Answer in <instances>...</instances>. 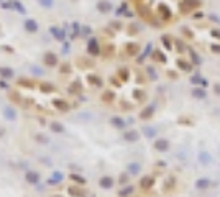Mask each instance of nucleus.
I'll return each instance as SVG.
<instances>
[{
	"label": "nucleus",
	"instance_id": "obj_25",
	"mask_svg": "<svg viewBox=\"0 0 220 197\" xmlns=\"http://www.w3.org/2000/svg\"><path fill=\"white\" fill-rule=\"evenodd\" d=\"M118 181H120V184H125V182L128 181V176H127V174H122L120 179H118Z\"/></svg>",
	"mask_w": 220,
	"mask_h": 197
},
{
	"label": "nucleus",
	"instance_id": "obj_2",
	"mask_svg": "<svg viewBox=\"0 0 220 197\" xmlns=\"http://www.w3.org/2000/svg\"><path fill=\"white\" fill-rule=\"evenodd\" d=\"M53 105H54V109H58L59 112H67V110L71 109L69 104H67L64 99H54V100H53Z\"/></svg>",
	"mask_w": 220,
	"mask_h": 197
},
{
	"label": "nucleus",
	"instance_id": "obj_3",
	"mask_svg": "<svg viewBox=\"0 0 220 197\" xmlns=\"http://www.w3.org/2000/svg\"><path fill=\"white\" fill-rule=\"evenodd\" d=\"M113 184H115V181H113V177H110V176H104V177L99 179V186L102 189H112Z\"/></svg>",
	"mask_w": 220,
	"mask_h": 197
},
{
	"label": "nucleus",
	"instance_id": "obj_1",
	"mask_svg": "<svg viewBox=\"0 0 220 197\" xmlns=\"http://www.w3.org/2000/svg\"><path fill=\"white\" fill-rule=\"evenodd\" d=\"M62 179H64V174H62L61 171H56V172H53V176H51L50 179H46V184L48 186H56V184H59Z\"/></svg>",
	"mask_w": 220,
	"mask_h": 197
},
{
	"label": "nucleus",
	"instance_id": "obj_26",
	"mask_svg": "<svg viewBox=\"0 0 220 197\" xmlns=\"http://www.w3.org/2000/svg\"><path fill=\"white\" fill-rule=\"evenodd\" d=\"M2 135H4V130H0V136H2Z\"/></svg>",
	"mask_w": 220,
	"mask_h": 197
},
{
	"label": "nucleus",
	"instance_id": "obj_24",
	"mask_svg": "<svg viewBox=\"0 0 220 197\" xmlns=\"http://www.w3.org/2000/svg\"><path fill=\"white\" fill-rule=\"evenodd\" d=\"M113 99V94L112 92H107V94H104V100L105 102H110Z\"/></svg>",
	"mask_w": 220,
	"mask_h": 197
},
{
	"label": "nucleus",
	"instance_id": "obj_4",
	"mask_svg": "<svg viewBox=\"0 0 220 197\" xmlns=\"http://www.w3.org/2000/svg\"><path fill=\"white\" fill-rule=\"evenodd\" d=\"M123 140H127V141H130V143H135L140 140V133H138L137 130H127L123 133Z\"/></svg>",
	"mask_w": 220,
	"mask_h": 197
},
{
	"label": "nucleus",
	"instance_id": "obj_11",
	"mask_svg": "<svg viewBox=\"0 0 220 197\" xmlns=\"http://www.w3.org/2000/svg\"><path fill=\"white\" fill-rule=\"evenodd\" d=\"M143 133H145L146 138H154V136H156V130L151 128V126H145V128H143Z\"/></svg>",
	"mask_w": 220,
	"mask_h": 197
},
{
	"label": "nucleus",
	"instance_id": "obj_22",
	"mask_svg": "<svg viewBox=\"0 0 220 197\" xmlns=\"http://www.w3.org/2000/svg\"><path fill=\"white\" fill-rule=\"evenodd\" d=\"M20 85H25L26 89H31V87H33V82H30V80L23 79V80H20Z\"/></svg>",
	"mask_w": 220,
	"mask_h": 197
},
{
	"label": "nucleus",
	"instance_id": "obj_13",
	"mask_svg": "<svg viewBox=\"0 0 220 197\" xmlns=\"http://www.w3.org/2000/svg\"><path fill=\"white\" fill-rule=\"evenodd\" d=\"M51 130H53L54 133H62V131H64V126L58 122H53L51 123Z\"/></svg>",
	"mask_w": 220,
	"mask_h": 197
},
{
	"label": "nucleus",
	"instance_id": "obj_12",
	"mask_svg": "<svg viewBox=\"0 0 220 197\" xmlns=\"http://www.w3.org/2000/svg\"><path fill=\"white\" fill-rule=\"evenodd\" d=\"M199 161H200V163H205V164H209V163L212 161V158H210V155H209L207 151H202V153L199 155Z\"/></svg>",
	"mask_w": 220,
	"mask_h": 197
},
{
	"label": "nucleus",
	"instance_id": "obj_17",
	"mask_svg": "<svg viewBox=\"0 0 220 197\" xmlns=\"http://www.w3.org/2000/svg\"><path fill=\"white\" fill-rule=\"evenodd\" d=\"M71 179L74 182H77V184H86V179L82 176H79V174H71Z\"/></svg>",
	"mask_w": 220,
	"mask_h": 197
},
{
	"label": "nucleus",
	"instance_id": "obj_20",
	"mask_svg": "<svg viewBox=\"0 0 220 197\" xmlns=\"http://www.w3.org/2000/svg\"><path fill=\"white\" fill-rule=\"evenodd\" d=\"M36 140L40 143H48L50 141V138H48V136H45V135H36Z\"/></svg>",
	"mask_w": 220,
	"mask_h": 197
},
{
	"label": "nucleus",
	"instance_id": "obj_14",
	"mask_svg": "<svg viewBox=\"0 0 220 197\" xmlns=\"http://www.w3.org/2000/svg\"><path fill=\"white\" fill-rule=\"evenodd\" d=\"M151 115H153V107H148V109H145L143 112H141L140 118H143V120H146V118H150Z\"/></svg>",
	"mask_w": 220,
	"mask_h": 197
},
{
	"label": "nucleus",
	"instance_id": "obj_19",
	"mask_svg": "<svg viewBox=\"0 0 220 197\" xmlns=\"http://www.w3.org/2000/svg\"><path fill=\"white\" fill-rule=\"evenodd\" d=\"M54 90V87L51 84H43L41 85V92H53Z\"/></svg>",
	"mask_w": 220,
	"mask_h": 197
},
{
	"label": "nucleus",
	"instance_id": "obj_10",
	"mask_svg": "<svg viewBox=\"0 0 220 197\" xmlns=\"http://www.w3.org/2000/svg\"><path fill=\"white\" fill-rule=\"evenodd\" d=\"M110 123H112L115 128H125V125H127L125 120H123V118H120V117H112V118H110Z\"/></svg>",
	"mask_w": 220,
	"mask_h": 197
},
{
	"label": "nucleus",
	"instance_id": "obj_23",
	"mask_svg": "<svg viewBox=\"0 0 220 197\" xmlns=\"http://www.w3.org/2000/svg\"><path fill=\"white\" fill-rule=\"evenodd\" d=\"M69 192L72 194V196H76V197H79V196H81V194H79L81 191H79V189H76V187H69Z\"/></svg>",
	"mask_w": 220,
	"mask_h": 197
},
{
	"label": "nucleus",
	"instance_id": "obj_7",
	"mask_svg": "<svg viewBox=\"0 0 220 197\" xmlns=\"http://www.w3.org/2000/svg\"><path fill=\"white\" fill-rule=\"evenodd\" d=\"M4 115H5L7 120H10V122H15V120H17V110L13 109V107H5Z\"/></svg>",
	"mask_w": 220,
	"mask_h": 197
},
{
	"label": "nucleus",
	"instance_id": "obj_8",
	"mask_svg": "<svg viewBox=\"0 0 220 197\" xmlns=\"http://www.w3.org/2000/svg\"><path fill=\"white\" fill-rule=\"evenodd\" d=\"M127 169H128V174H132V176H137V174H140L141 166H140L138 163H130L128 166H127Z\"/></svg>",
	"mask_w": 220,
	"mask_h": 197
},
{
	"label": "nucleus",
	"instance_id": "obj_9",
	"mask_svg": "<svg viewBox=\"0 0 220 197\" xmlns=\"http://www.w3.org/2000/svg\"><path fill=\"white\" fill-rule=\"evenodd\" d=\"M153 184H154V179L153 177H150V176H145L143 179H140V186L143 189H150Z\"/></svg>",
	"mask_w": 220,
	"mask_h": 197
},
{
	"label": "nucleus",
	"instance_id": "obj_16",
	"mask_svg": "<svg viewBox=\"0 0 220 197\" xmlns=\"http://www.w3.org/2000/svg\"><path fill=\"white\" fill-rule=\"evenodd\" d=\"M45 61H46V64L54 66V64H56V56H54V54H46L45 56Z\"/></svg>",
	"mask_w": 220,
	"mask_h": 197
},
{
	"label": "nucleus",
	"instance_id": "obj_21",
	"mask_svg": "<svg viewBox=\"0 0 220 197\" xmlns=\"http://www.w3.org/2000/svg\"><path fill=\"white\" fill-rule=\"evenodd\" d=\"M0 74H2V76H7V77H10L13 72H12V69H4V67H2V69H0Z\"/></svg>",
	"mask_w": 220,
	"mask_h": 197
},
{
	"label": "nucleus",
	"instance_id": "obj_5",
	"mask_svg": "<svg viewBox=\"0 0 220 197\" xmlns=\"http://www.w3.org/2000/svg\"><path fill=\"white\" fill-rule=\"evenodd\" d=\"M25 177H26V182H30V184H38L40 179H41L40 172H36V171H28Z\"/></svg>",
	"mask_w": 220,
	"mask_h": 197
},
{
	"label": "nucleus",
	"instance_id": "obj_18",
	"mask_svg": "<svg viewBox=\"0 0 220 197\" xmlns=\"http://www.w3.org/2000/svg\"><path fill=\"white\" fill-rule=\"evenodd\" d=\"M209 184H210V181L209 179H199L195 186H197L199 189H204V187H209Z\"/></svg>",
	"mask_w": 220,
	"mask_h": 197
},
{
	"label": "nucleus",
	"instance_id": "obj_15",
	"mask_svg": "<svg viewBox=\"0 0 220 197\" xmlns=\"http://www.w3.org/2000/svg\"><path fill=\"white\" fill-rule=\"evenodd\" d=\"M132 192H133V187H132V186H128V187L122 189L120 192H118V196H120V197H128Z\"/></svg>",
	"mask_w": 220,
	"mask_h": 197
},
{
	"label": "nucleus",
	"instance_id": "obj_6",
	"mask_svg": "<svg viewBox=\"0 0 220 197\" xmlns=\"http://www.w3.org/2000/svg\"><path fill=\"white\" fill-rule=\"evenodd\" d=\"M168 148H169V141H168L166 138H159L154 141V150L158 151H166Z\"/></svg>",
	"mask_w": 220,
	"mask_h": 197
}]
</instances>
